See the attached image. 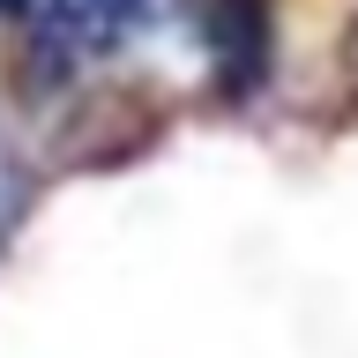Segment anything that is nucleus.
<instances>
[{
	"label": "nucleus",
	"instance_id": "f257e3e1",
	"mask_svg": "<svg viewBox=\"0 0 358 358\" xmlns=\"http://www.w3.org/2000/svg\"><path fill=\"white\" fill-rule=\"evenodd\" d=\"M22 22H30V75L67 83V75L112 60L150 22V0H38Z\"/></svg>",
	"mask_w": 358,
	"mask_h": 358
},
{
	"label": "nucleus",
	"instance_id": "f03ea898",
	"mask_svg": "<svg viewBox=\"0 0 358 358\" xmlns=\"http://www.w3.org/2000/svg\"><path fill=\"white\" fill-rule=\"evenodd\" d=\"M30 194H38V179H30V157L15 150V134L0 127V246L15 239V224L30 217Z\"/></svg>",
	"mask_w": 358,
	"mask_h": 358
},
{
	"label": "nucleus",
	"instance_id": "7ed1b4c3",
	"mask_svg": "<svg viewBox=\"0 0 358 358\" xmlns=\"http://www.w3.org/2000/svg\"><path fill=\"white\" fill-rule=\"evenodd\" d=\"M30 8H38V0H0V15H30Z\"/></svg>",
	"mask_w": 358,
	"mask_h": 358
}]
</instances>
